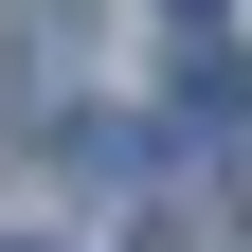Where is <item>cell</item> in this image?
I'll return each mask as SVG.
<instances>
[{
    "mask_svg": "<svg viewBox=\"0 0 252 252\" xmlns=\"http://www.w3.org/2000/svg\"><path fill=\"white\" fill-rule=\"evenodd\" d=\"M18 252H36V234H18Z\"/></svg>",
    "mask_w": 252,
    "mask_h": 252,
    "instance_id": "6da1fadb",
    "label": "cell"
}]
</instances>
